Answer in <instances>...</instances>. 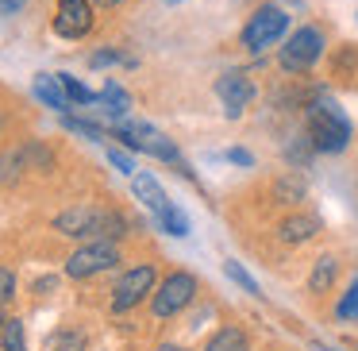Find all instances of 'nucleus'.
Here are the masks:
<instances>
[{"mask_svg": "<svg viewBox=\"0 0 358 351\" xmlns=\"http://www.w3.org/2000/svg\"><path fill=\"white\" fill-rule=\"evenodd\" d=\"M304 135H308L312 151H320V155H339V151L350 147L355 128H350L347 112L331 97L312 93L308 104H304Z\"/></svg>", "mask_w": 358, "mask_h": 351, "instance_id": "obj_1", "label": "nucleus"}, {"mask_svg": "<svg viewBox=\"0 0 358 351\" xmlns=\"http://www.w3.org/2000/svg\"><path fill=\"white\" fill-rule=\"evenodd\" d=\"M112 139L127 143L131 151H143V155H150V158L173 163L181 174H189V166L181 163V155H178V147H173V139H166V135L158 132V128L143 124V120H127V116L112 120Z\"/></svg>", "mask_w": 358, "mask_h": 351, "instance_id": "obj_2", "label": "nucleus"}, {"mask_svg": "<svg viewBox=\"0 0 358 351\" xmlns=\"http://www.w3.org/2000/svg\"><path fill=\"white\" fill-rule=\"evenodd\" d=\"M196 294H201V282H196V274L189 270H170L162 278V286L150 294V312H155V320H173L181 317V312L189 309V305L196 301Z\"/></svg>", "mask_w": 358, "mask_h": 351, "instance_id": "obj_3", "label": "nucleus"}, {"mask_svg": "<svg viewBox=\"0 0 358 351\" xmlns=\"http://www.w3.org/2000/svg\"><path fill=\"white\" fill-rule=\"evenodd\" d=\"M324 58V32L320 27H296L278 50V66L285 74H308Z\"/></svg>", "mask_w": 358, "mask_h": 351, "instance_id": "obj_4", "label": "nucleus"}, {"mask_svg": "<svg viewBox=\"0 0 358 351\" xmlns=\"http://www.w3.org/2000/svg\"><path fill=\"white\" fill-rule=\"evenodd\" d=\"M155 282H158V266L155 263H135L131 270L120 274V282L112 286V312H131L155 294Z\"/></svg>", "mask_w": 358, "mask_h": 351, "instance_id": "obj_5", "label": "nucleus"}, {"mask_svg": "<svg viewBox=\"0 0 358 351\" xmlns=\"http://www.w3.org/2000/svg\"><path fill=\"white\" fill-rule=\"evenodd\" d=\"M285 32H289V16H285V8H278V4H262V8H258L255 16L247 20V27H243L239 43H243V50L258 55V50L273 47V43H278Z\"/></svg>", "mask_w": 358, "mask_h": 351, "instance_id": "obj_6", "label": "nucleus"}, {"mask_svg": "<svg viewBox=\"0 0 358 351\" xmlns=\"http://www.w3.org/2000/svg\"><path fill=\"white\" fill-rule=\"evenodd\" d=\"M116 263H120V247H116V240H93V243L78 247L70 259H66V278L85 282V278H96V274L112 270Z\"/></svg>", "mask_w": 358, "mask_h": 351, "instance_id": "obj_7", "label": "nucleus"}, {"mask_svg": "<svg viewBox=\"0 0 358 351\" xmlns=\"http://www.w3.org/2000/svg\"><path fill=\"white\" fill-rule=\"evenodd\" d=\"M255 81L247 78V74H239V70H231V74H220L216 78V97H220V104H224V112L227 116H243V112L255 104Z\"/></svg>", "mask_w": 358, "mask_h": 351, "instance_id": "obj_8", "label": "nucleus"}, {"mask_svg": "<svg viewBox=\"0 0 358 351\" xmlns=\"http://www.w3.org/2000/svg\"><path fill=\"white\" fill-rule=\"evenodd\" d=\"M55 32L62 35V39H85V35L93 32V4H89V0H58Z\"/></svg>", "mask_w": 358, "mask_h": 351, "instance_id": "obj_9", "label": "nucleus"}, {"mask_svg": "<svg viewBox=\"0 0 358 351\" xmlns=\"http://www.w3.org/2000/svg\"><path fill=\"white\" fill-rule=\"evenodd\" d=\"M327 74H331L335 85L355 89L358 93V43H343V47H335V55L327 58Z\"/></svg>", "mask_w": 358, "mask_h": 351, "instance_id": "obj_10", "label": "nucleus"}, {"mask_svg": "<svg viewBox=\"0 0 358 351\" xmlns=\"http://www.w3.org/2000/svg\"><path fill=\"white\" fill-rule=\"evenodd\" d=\"M343 274V259L339 255H320L316 263H312V274H308V297H324L335 289V282H339Z\"/></svg>", "mask_w": 358, "mask_h": 351, "instance_id": "obj_11", "label": "nucleus"}, {"mask_svg": "<svg viewBox=\"0 0 358 351\" xmlns=\"http://www.w3.org/2000/svg\"><path fill=\"white\" fill-rule=\"evenodd\" d=\"M131 189H135V197H139L143 205H147L155 216H162L166 209H170V197H166V189L158 186L150 174H131Z\"/></svg>", "mask_w": 358, "mask_h": 351, "instance_id": "obj_12", "label": "nucleus"}, {"mask_svg": "<svg viewBox=\"0 0 358 351\" xmlns=\"http://www.w3.org/2000/svg\"><path fill=\"white\" fill-rule=\"evenodd\" d=\"M201 351H250V336L243 324H220Z\"/></svg>", "mask_w": 358, "mask_h": 351, "instance_id": "obj_13", "label": "nucleus"}, {"mask_svg": "<svg viewBox=\"0 0 358 351\" xmlns=\"http://www.w3.org/2000/svg\"><path fill=\"white\" fill-rule=\"evenodd\" d=\"M35 97H39L47 109H55V112H66V104H70V97H66L58 74H39V78H35Z\"/></svg>", "mask_w": 358, "mask_h": 351, "instance_id": "obj_14", "label": "nucleus"}, {"mask_svg": "<svg viewBox=\"0 0 358 351\" xmlns=\"http://www.w3.org/2000/svg\"><path fill=\"white\" fill-rule=\"evenodd\" d=\"M89 347V336L81 332V328H58V332L47 336V343H43V351H85Z\"/></svg>", "mask_w": 358, "mask_h": 351, "instance_id": "obj_15", "label": "nucleus"}, {"mask_svg": "<svg viewBox=\"0 0 358 351\" xmlns=\"http://www.w3.org/2000/svg\"><path fill=\"white\" fill-rule=\"evenodd\" d=\"M96 104H104V112H108L112 120H120V116H127V109H131V97L124 93V85L104 81V89L96 93Z\"/></svg>", "mask_w": 358, "mask_h": 351, "instance_id": "obj_16", "label": "nucleus"}, {"mask_svg": "<svg viewBox=\"0 0 358 351\" xmlns=\"http://www.w3.org/2000/svg\"><path fill=\"white\" fill-rule=\"evenodd\" d=\"M58 81H62V89H66V97H70L73 104H96V93L93 89H85L73 74H58Z\"/></svg>", "mask_w": 358, "mask_h": 351, "instance_id": "obj_17", "label": "nucleus"}, {"mask_svg": "<svg viewBox=\"0 0 358 351\" xmlns=\"http://www.w3.org/2000/svg\"><path fill=\"white\" fill-rule=\"evenodd\" d=\"M158 220H162V228H166L170 235H189V216H185V212H181L173 201H170V209H166Z\"/></svg>", "mask_w": 358, "mask_h": 351, "instance_id": "obj_18", "label": "nucleus"}, {"mask_svg": "<svg viewBox=\"0 0 358 351\" xmlns=\"http://www.w3.org/2000/svg\"><path fill=\"white\" fill-rule=\"evenodd\" d=\"M335 317L339 320H358V278L347 286V294L339 297V305H335Z\"/></svg>", "mask_w": 358, "mask_h": 351, "instance_id": "obj_19", "label": "nucleus"}, {"mask_svg": "<svg viewBox=\"0 0 358 351\" xmlns=\"http://www.w3.org/2000/svg\"><path fill=\"white\" fill-rule=\"evenodd\" d=\"M0 340H4V351H27L24 347V324H20L16 317L4 324V336H0Z\"/></svg>", "mask_w": 358, "mask_h": 351, "instance_id": "obj_20", "label": "nucleus"}, {"mask_svg": "<svg viewBox=\"0 0 358 351\" xmlns=\"http://www.w3.org/2000/svg\"><path fill=\"white\" fill-rule=\"evenodd\" d=\"M224 270H227V278H231V282H239V286L247 289V294H258V282L250 278V274L243 270V266L235 263V259H231V263H224Z\"/></svg>", "mask_w": 358, "mask_h": 351, "instance_id": "obj_21", "label": "nucleus"}, {"mask_svg": "<svg viewBox=\"0 0 358 351\" xmlns=\"http://www.w3.org/2000/svg\"><path fill=\"white\" fill-rule=\"evenodd\" d=\"M16 297V274L12 266H0V305H8Z\"/></svg>", "mask_w": 358, "mask_h": 351, "instance_id": "obj_22", "label": "nucleus"}, {"mask_svg": "<svg viewBox=\"0 0 358 351\" xmlns=\"http://www.w3.org/2000/svg\"><path fill=\"white\" fill-rule=\"evenodd\" d=\"M66 132H78V135H85V139H104V132L96 124H85V120H70L66 116Z\"/></svg>", "mask_w": 358, "mask_h": 351, "instance_id": "obj_23", "label": "nucleus"}, {"mask_svg": "<svg viewBox=\"0 0 358 351\" xmlns=\"http://www.w3.org/2000/svg\"><path fill=\"white\" fill-rule=\"evenodd\" d=\"M108 158H112V166H116V170H124V174H135V163H131V155H127V151H120V147H108Z\"/></svg>", "mask_w": 358, "mask_h": 351, "instance_id": "obj_24", "label": "nucleus"}, {"mask_svg": "<svg viewBox=\"0 0 358 351\" xmlns=\"http://www.w3.org/2000/svg\"><path fill=\"white\" fill-rule=\"evenodd\" d=\"M89 62H93V66H112V62H120V55H116V50H96Z\"/></svg>", "mask_w": 358, "mask_h": 351, "instance_id": "obj_25", "label": "nucleus"}, {"mask_svg": "<svg viewBox=\"0 0 358 351\" xmlns=\"http://www.w3.org/2000/svg\"><path fill=\"white\" fill-rule=\"evenodd\" d=\"M227 158H231V163H239V166H255L250 151H243V147H231V151H227Z\"/></svg>", "mask_w": 358, "mask_h": 351, "instance_id": "obj_26", "label": "nucleus"}, {"mask_svg": "<svg viewBox=\"0 0 358 351\" xmlns=\"http://www.w3.org/2000/svg\"><path fill=\"white\" fill-rule=\"evenodd\" d=\"M155 351H193V347H185V343H173V340H166V343H158Z\"/></svg>", "mask_w": 358, "mask_h": 351, "instance_id": "obj_27", "label": "nucleus"}, {"mask_svg": "<svg viewBox=\"0 0 358 351\" xmlns=\"http://www.w3.org/2000/svg\"><path fill=\"white\" fill-rule=\"evenodd\" d=\"M24 8V0H0V12H20Z\"/></svg>", "mask_w": 358, "mask_h": 351, "instance_id": "obj_28", "label": "nucleus"}, {"mask_svg": "<svg viewBox=\"0 0 358 351\" xmlns=\"http://www.w3.org/2000/svg\"><path fill=\"white\" fill-rule=\"evenodd\" d=\"M101 8H120V4H127V0H96Z\"/></svg>", "mask_w": 358, "mask_h": 351, "instance_id": "obj_29", "label": "nucleus"}, {"mask_svg": "<svg viewBox=\"0 0 358 351\" xmlns=\"http://www.w3.org/2000/svg\"><path fill=\"white\" fill-rule=\"evenodd\" d=\"M4 324H8V317H4V305H0V336H4Z\"/></svg>", "mask_w": 358, "mask_h": 351, "instance_id": "obj_30", "label": "nucleus"}, {"mask_svg": "<svg viewBox=\"0 0 358 351\" xmlns=\"http://www.w3.org/2000/svg\"><path fill=\"white\" fill-rule=\"evenodd\" d=\"M355 347H358V343H355Z\"/></svg>", "mask_w": 358, "mask_h": 351, "instance_id": "obj_31", "label": "nucleus"}]
</instances>
